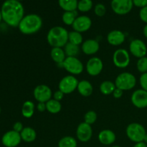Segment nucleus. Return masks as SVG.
Segmentation results:
<instances>
[{
    "instance_id": "10",
    "label": "nucleus",
    "mask_w": 147,
    "mask_h": 147,
    "mask_svg": "<svg viewBox=\"0 0 147 147\" xmlns=\"http://www.w3.org/2000/svg\"><path fill=\"white\" fill-rule=\"evenodd\" d=\"M34 97L35 100L38 102L47 103L48 100L51 99L52 90L48 86L46 85H39L36 86L34 89Z\"/></svg>"
},
{
    "instance_id": "22",
    "label": "nucleus",
    "mask_w": 147,
    "mask_h": 147,
    "mask_svg": "<svg viewBox=\"0 0 147 147\" xmlns=\"http://www.w3.org/2000/svg\"><path fill=\"white\" fill-rule=\"evenodd\" d=\"M20 136H21L22 140L24 141V142L31 143L36 139L37 134H36L35 130L32 128L25 127L20 133Z\"/></svg>"
},
{
    "instance_id": "5",
    "label": "nucleus",
    "mask_w": 147,
    "mask_h": 147,
    "mask_svg": "<svg viewBox=\"0 0 147 147\" xmlns=\"http://www.w3.org/2000/svg\"><path fill=\"white\" fill-rule=\"evenodd\" d=\"M126 133L128 138L135 143L143 142L146 134L144 127L139 123H130L126 128Z\"/></svg>"
},
{
    "instance_id": "26",
    "label": "nucleus",
    "mask_w": 147,
    "mask_h": 147,
    "mask_svg": "<svg viewBox=\"0 0 147 147\" xmlns=\"http://www.w3.org/2000/svg\"><path fill=\"white\" fill-rule=\"evenodd\" d=\"M78 17V11L76 10L71 11H65L62 16V20L66 25L72 26Z\"/></svg>"
},
{
    "instance_id": "23",
    "label": "nucleus",
    "mask_w": 147,
    "mask_h": 147,
    "mask_svg": "<svg viewBox=\"0 0 147 147\" xmlns=\"http://www.w3.org/2000/svg\"><path fill=\"white\" fill-rule=\"evenodd\" d=\"M78 0H58L60 8L65 11H76L78 9Z\"/></svg>"
},
{
    "instance_id": "36",
    "label": "nucleus",
    "mask_w": 147,
    "mask_h": 147,
    "mask_svg": "<svg viewBox=\"0 0 147 147\" xmlns=\"http://www.w3.org/2000/svg\"><path fill=\"white\" fill-rule=\"evenodd\" d=\"M139 17H140L142 21L147 24V6L141 9L140 11H139Z\"/></svg>"
},
{
    "instance_id": "8",
    "label": "nucleus",
    "mask_w": 147,
    "mask_h": 147,
    "mask_svg": "<svg viewBox=\"0 0 147 147\" xmlns=\"http://www.w3.org/2000/svg\"><path fill=\"white\" fill-rule=\"evenodd\" d=\"M111 9L119 15H125L131 11L134 4L132 0H112Z\"/></svg>"
},
{
    "instance_id": "13",
    "label": "nucleus",
    "mask_w": 147,
    "mask_h": 147,
    "mask_svg": "<svg viewBox=\"0 0 147 147\" xmlns=\"http://www.w3.org/2000/svg\"><path fill=\"white\" fill-rule=\"evenodd\" d=\"M103 68V61L97 57H93L88 60L86 64V71L90 76H97Z\"/></svg>"
},
{
    "instance_id": "20",
    "label": "nucleus",
    "mask_w": 147,
    "mask_h": 147,
    "mask_svg": "<svg viewBox=\"0 0 147 147\" xmlns=\"http://www.w3.org/2000/svg\"><path fill=\"white\" fill-rule=\"evenodd\" d=\"M77 90L81 96H84V97H88L93 93V88L90 82L86 80H83L81 81H79Z\"/></svg>"
},
{
    "instance_id": "40",
    "label": "nucleus",
    "mask_w": 147,
    "mask_h": 147,
    "mask_svg": "<svg viewBox=\"0 0 147 147\" xmlns=\"http://www.w3.org/2000/svg\"><path fill=\"white\" fill-rule=\"evenodd\" d=\"M123 90L116 88L114 90V91H113V96L115 98H121L122 96H123Z\"/></svg>"
},
{
    "instance_id": "34",
    "label": "nucleus",
    "mask_w": 147,
    "mask_h": 147,
    "mask_svg": "<svg viewBox=\"0 0 147 147\" xmlns=\"http://www.w3.org/2000/svg\"><path fill=\"white\" fill-rule=\"evenodd\" d=\"M106 8L104 4H97L94 7V13L98 17H103L106 14Z\"/></svg>"
},
{
    "instance_id": "17",
    "label": "nucleus",
    "mask_w": 147,
    "mask_h": 147,
    "mask_svg": "<svg viewBox=\"0 0 147 147\" xmlns=\"http://www.w3.org/2000/svg\"><path fill=\"white\" fill-rule=\"evenodd\" d=\"M100 45L97 40L93 39H88L82 44V51L88 55H94L98 52Z\"/></svg>"
},
{
    "instance_id": "18",
    "label": "nucleus",
    "mask_w": 147,
    "mask_h": 147,
    "mask_svg": "<svg viewBox=\"0 0 147 147\" xmlns=\"http://www.w3.org/2000/svg\"><path fill=\"white\" fill-rule=\"evenodd\" d=\"M107 41L113 46H119L125 41V34L120 30H113L107 35Z\"/></svg>"
},
{
    "instance_id": "28",
    "label": "nucleus",
    "mask_w": 147,
    "mask_h": 147,
    "mask_svg": "<svg viewBox=\"0 0 147 147\" xmlns=\"http://www.w3.org/2000/svg\"><path fill=\"white\" fill-rule=\"evenodd\" d=\"M64 47V51L67 57H76L80 52L78 45H76L70 42H67Z\"/></svg>"
},
{
    "instance_id": "37",
    "label": "nucleus",
    "mask_w": 147,
    "mask_h": 147,
    "mask_svg": "<svg viewBox=\"0 0 147 147\" xmlns=\"http://www.w3.org/2000/svg\"><path fill=\"white\" fill-rule=\"evenodd\" d=\"M134 5L141 9L147 6V0H132Z\"/></svg>"
},
{
    "instance_id": "43",
    "label": "nucleus",
    "mask_w": 147,
    "mask_h": 147,
    "mask_svg": "<svg viewBox=\"0 0 147 147\" xmlns=\"http://www.w3.org/2000/svg\"><path fill=\"white\" fill-rule=\"evenodd\" d=\"M143 33H144V37L147 39V24L144 26V27Z\"/></svg>"
},
{
    "instance_id": "21",
    "label": "nucleus",
    "mask_w": 147,
    "mask_h": 147,
    "mask_svg": "<svg viewBox=\"0 0 147 147\" xmlns=\"http://www.w3.org/2000/svg\"><path fill=\"white\" fill-rule=\"evenodd\" d=\"M50 56L53 61L55 62L57 64L61 65L62 67L63 62L67 57L64 50H63L61 47H53L50 52Z\"/></svg>"
},
{
    "instance_id": "29",
    "label": "nucleus",
    "mask_w": 147,
    "mask_h": 147,
    "mask_svg": "<svg viewBox=\"0 0 147 147\" xmlns=\"http://www.w3.org/2000/svg\"><path fill=\"white\" fill-rule=\"evenodd\" d=\"M83 36L81 33L78 32L76 31L70 32L68 34V42L74 44L76 45H80L83 42Z\"/></svg>"
},
{
    "instance_id": "16",
    "label": "nucleus",
    "mask_w": 147,
    "mask_h": 147,
    "mask_svg": "<svg viewBox=\"0 0 147 147\" xmlns=\"http://www.w3.org/2000/svg\"><path fill=\"white\" fill-rule=\"evenodd\" d=\"M132 103L138 109L147 107V91L143 89L136 90L132 93L131 98Z\"/></svg>"
},
{
    "instance_id": "24",
    "label": "nucleus",
    "mask_w": 147,
    "mask_h": 147,
    "mask_svg": "<svg viewBox=\"0 0 147 147\" xmlns=\"http://www.w3.org/2000/svg\"><path fill=\"white\" fill-rule=\"evenodd\" d=\"M35 106L31 100H27L24 102L22 107V114L24 118L30 119L34 115Z\"/></svg>"
},
{
    "instance_id": "3",
    "label": "nucleus",
    "mask_w": 147,
    "mask_h": 147,
    "mask_svg": "<svg viewBox=\"0 0 147 147\" xmlns=\"http://www.w3.org/2000/svg\"><path fill=\"white\" fill-rule=\"evenodd\" d=\"M67 30L61 26H55L49 30L47 35L48 44L52 47H63L68 42Z\"/></svg>"
},
{
    "instance_id": "27",
    "label": "nucleus",
    "mask_w": 147,
    "mask_h": 147,
    "mask_svg": "<svg viewBox=\"0 0 147 147\" xmlns=\"http://www.w3.org/2000/svg\"><path fill=\"white\" fill-rule=\"evenodd\" d=\"M116 88V87L115 83L109 80L103 82L100 86V91L103 95H110L111 93L113 94Z\"/></svg>"
},
{
    "instance_id": "32",
    "label": "nucleus",
    "mask_w": 147,
    "mask_h": 147,
    "mask_svg": "<svg viewBox=\"0 0 147 147\" xmlns=\"http://www.w3.org/2000/svg\"><path fill=\"white\" fill-rule=\"evenodd\" d=\"M84 122H86V123L91 126L97 120V114L93 111H90L87 112L86 113V115L84 116Z\"/></svg>"
},
{
    "instance_id": "7",
    "label": "nucleus",
    "mask_w": 147,
    "mask_h": 147,
    "mask_svg": "<svg viewBox=\"0 0 147 147\" xmlns=\"http://www.w3.org/2000/svg\"><path fill=\"white\" fill-rule=\"evenodd\" d=\"M79 81L73 75L65 76L59 83V90L64 94H70L77 89Z\"/></svg>"
},
{
    "instance_id": "19",
    "label": "nucleus",
    "mask_w": 147,
    "mask_h": 147,
    "mask_svg": "<svg viewBox=\"0 0 147 147\" xmlns=\"http://www.w3.org/2000/svg\"><path fill=\"white\" fill-rule=\"evenodd\" d=\"M116 139V134H114V132L109 129H105V130L101 131L98 134V140L100 143L103 145H106V146L114 143Z\"/></svg>"
},
{
    "instance_id": "9",
    "label": "nucleus",
    "mask_w": 147,
    "mask_h": 147,
    "mask_svg": "<svg viewBox=\"0 0 147 147\" xmlns=\"http://www.w3.org/2000/svg\"><path fill=\"white\" fill-rule=\"evenodd\" d=\"M130 55L126 50L120 48L114 52L113 55V63L119 68H125L130 63Z\"/></svg>"
},
{
    "instance_id": "48",
    "label": "nucleus",
    "mask_w": 147,
    "mask_h": 147,
    "mask_svg": "<svg viewBox=\"0 0 147 147\" xmlns=\"http://www.w3.org/2000/svg\"><path fill=\"white\" fill-rule=\"evenodd\" d=\"M1 107H0V114H1Z\"/></svg>"
},
{
    "instance_id": "6",
    "label": "nucleus",
    "mask_w": 147,
    "mask_h": 147,
    "mask_svg": "<svg viewBox=\"0 0 147 147\" xmlns=\"http://www.w3.org/2000/svg\"><path fill=\"white\" fill-rule=\"evenodd\" d=\"M63 67L73 76L80 74L84 69L83 63L76 57H66L63 63Z\"/></svg>"
},
{
    "instance_id": "45",
    "label": "nucleus",
    "mask_w": 147,
    "mask_h": 147,
    "mask_svg": "<svg viewBox=\"0 0 147 147\" xmlns=\"http://www.w3.org/2000/svg\"><path fill=\"white\" fill-rule=\"evenodd\" d=\"M1 20H2V16H1V9H0V23H1Z\"/></svg>"
},
{
    "instance_id": "44",
    "label": "nucleus",
    "mask_w": 147,
    "mask_h": 147,
    "mask_svg": "<svg viewBox=\"0 0 147 147\" xmlns=\"http://www.w3.org/2000/svg\"><path fill=\"white\" fill-rule=\"evenodd\" d=\"M144 142V143H146V144H147V134L146 135H145V136H144V141H143Z\"/></svg>"
},
{
    "instance_id": "49",
    "label": "nucleus",
    "mask_w": 147,
    "mask_h": 147,
    "mask_svg": "<svg viewBox=\"0 0 147 147\" xmlns=\"http://www.w3.org/2000/svg\"><path fill=\"white\" fill-rule=\"evenodd\" d=\"M111 1H112V0H111Z\"/></svg>"
},
{
    "instance_id": "11",
    "label": "nucleus",
    "mask_w": 147,
    "mask_h": 147,
    "mask_svg": "<svg viewBox=\"0 0 147 147\" xmlns=\"http://www.w3.org/2000/svg\"><path fill=\"white\" fill-rule=\"evenodd\" d=\"M129 51L134 57L139 59L143 57H146L147 47L142 40L136 39L131 42L129 45Z\"/></svg>"
},
{
    "instance_id": "39",
    "label": "nucleus",
    "mask_w": 147,
    "mask_h": 147,
    "mask_svg": "<svg viewBox=\"0 0 147 147\" xmlns=\"http://www.w3.org/2000/svg\"><path fill=\"white\" fill-rule=\"evenodd\" d=\"M23 129H24V126H23V124L21 122H16V123H14V124L13 125V130L18 132V133H21Z\"/></svg>"
},
{
    "instance_id": "15",
    "label": "nucleus",
    "mask_w": 147,
    "mask_h": 147,
    "mask_svg": "<svg viewBox=\"0 0 147 147\" xmlns=\"http://www.w3.org/2000/svg\"><path fill=\"white\" fill-rule=\"evenodd\" d=\"M92 25V21L88 16L82 15L78 16L75 20L72 27L74 31L82 33L90 30Z\"/></svg>"
},
{
    "instance_id": "42",
    "label": "nucleus",
    "mask_w": 147,
    "mask_h": 147,
    "mask_svg": "<svg viewBox=\"0 0 147 147\" xmlns=\"http://www.w3.org/2000/svg\"><path fill=\"white\" fill-rule=\"evenodd\" d=\"M134 147H147V144L144 142H141L136 143V144L134 146Z\"/></svg>"
},
{
    "instance_id": "30",
    "label": "nucleus",
    "mask_w": 147,
    "mask_h": 147,
    "mask_svg": "<svg viewBox=\"0 0 147 147\" xmlns=\"http://www.w3.org/2000/svg\"><path fill=\"white\" fill-rule=\"evenodd\" d=\"M77 141L72 136H64L58 142V147H77Z\"/></svg>"
},
{
    "instance_id": "1",
    "label": "nucleus",
    "mask_w": 147,
    "mask_h": 147,
    "mask_svg": "<svg viewBox=\"0 0 147 147\" xmlns=\"http://www.w3.org/2000/svg\"><path fill=\"white\" fill-rule=\"evenodd\" d=\"M2 20L10 27H18L24 17L22 4L17 0H6L1 7Z\"/></svg>"
},
{
    "instance_id": "41",
    "label": "nucleus",
    "mask_w": 147,
    "mask_h": 147,
    "mask_svg": "<svg viewBox=\"0 0 147 147\" xmlns=\"http://www.w3.org/2000/svg\"><path fill=\"white\" fill-rule=\"evenodd\" d=\"M37 109L40 112H44L46 109V103H42V102H38L37 105Z\"/></svg>"
},
{
    "instance_id": "47",
    "label": "nucleus",
    "mask_w": 147,
    "mask_h": 147,
    "mask_svg": "<svg viewBox=\"0 0 147 147\" xmlns=\"http://www.w3.org/2000/svg\"><path fill=\"white\" fill-rule=\"evenodd\" d=\"M17 1H20V2H21L22 1H23V0H17Z\"/></svg>"
},
{
    "instance_id": "38",
    "label": "nucleus",
    "mask_w": 147,
    "mask_h": 147,
    "mask_svg": "<svg viewBox=\"0 0 147 147\" xmlns=\"http://www.w3.org/2000/svg\"><path fill=\"white\" fill-rule=\"evenodd\" d=\"M64 93L62 91H60V90H57L54 93V95H53V99L57 100V101H60L61 100H63V97H64Z\"/></svg>"
},
{
    "instance_id": "4",
    "label": "nucleus",
    "mask_w": 147,
    "mask_h": 147,
    "mask_svg": "<svg viewBox=\"0 0 147 147\" xmlns=\"http://www.w3.org/2000/svg\"><path fill=\"white\" fill-rule=\"evenodd\" d=\"M136 84V77L132 73H129V72H124L119 74L115 80L116 87L123 91L131 90L135 87Z\"/></svg>"
},
{
    "instance_id": "25",
    "label": "nucleus",
    "mask_w": 147,
    "mask_h": 147,
    "mask_svg": "<svg viewBox=\"0 0 147 147\" xmlns=\"http://www.w3.org/2000/svg\"><path fill=\"white\" fill-rule=\"evenodd\" d=\"M61 109L62 105L60 102L55 99H50L46 103V109L50 113L56 114L61 111Z\"/></svg>"
},
{
    "instance_id": "2",
    "label": "nucleus",
    "mask_w": 147,
    "mask_h": 147,
    "mask_svg": "<svg viewBox=\"0 0 147 147\" xmlns=\"http://www.w3.org/2000/svg\"><path fill=\"white\" fill-rule=\"evenodd\" d=\"M42 27V20L36 14L25 15L18 25L20 31L22 34L30 35L37 33Z\"/></svg>"
},
{
    "instance_id": "14",
    "label": "nucleus",
    "mask_w": 147,
    "mask_h": 147,
    "mask_svg": "<svg viewBox=\"0 0 147 147\" xmlns=\"http://www.w3.org/2000/svg\"><path fill=\"white\" fill-rule=\"evenodd\" d=\"M78 139L81 142H88L93 136V129L90 125L86 122L80 123L76 130Z\"/></svg>"
},
{
    "instance_id": "12",
    "label": "nucleus",
    "mask_w": 147,
    "mask_h": 147,
    "mask_svg": "<svg viewBox=\"0 0 147 147\" xmlns=\"http://www.w3.org/2000/svg\"><path fill=\"white\" fill-rule=\"evenodd\" d=\"M20 133L14 130L6 132L1 138V143L5 147H16L21 143Z\"/></svg>"
},
{
    "instance_id": "35",
    "label": "nucleus",
    "mask_w": 147,
    "mask_h": 147,
    "mask_svg": "<svg viewBox=\"0 0 147 147\" xmlns=\"http://www.w3.org/2000/svg\"><path fill=\"white\" fill-rule=\"evenodd\" d=\"M139 82H140L142 89L147 91V73L142 74L139 79Z\"/></svg>"
},
{
    "instance_id": "33",
    "label": "nucleus",
    "mask_w": 147,
    "mask_h": 147,
    "mask_svg": "<svg viewBox=\"0 0 147 147\" xmlns=\"http://www.w3.org/2000/svg\"><path fill=\"white\" fill-rule=\"evenodd\" d=\"M136 66H137L138 70L142 74L147 73V57H143L142 58H139Z\"/></svg>"
},
{
    "instance_id": "31",
    "label": "nucleus",
    "mask_w": 147,
    "mask_h": 147,
    "mask_svg": "<svg viewBox=\"0 0 147 147\" xmlns=\"http://www.w3.org/2000/svg\"><path fill=\"white\" fill-rule=\"evenodd\" d=\"M92 0H79L78 3V9L81 12H88L93 8Z\"/></svg>"
},
{
    "instance_id": "46",
    "label": "nucleus",
    "mask_w": 147,
    "mask_h": 147,
    "mask_svg": "<svg viewBox=\"0 0 147 147\" xmlns=\"http://www.w3.org/2000/svg\"><path fill=\"white\" fill-rule=\"evenodd\" d=\"M111 147H121V146H118V145H115V146H111Z\"/></svg>"
}]
</instances>
